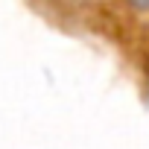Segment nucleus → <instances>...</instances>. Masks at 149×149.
<instances>
[{"instance_id":"1","label":"nucleus","mask_w":149,"mask_h":149,"mask_svg":"<svg viewBox=\"0 0 149 149\" xmlns=\"http://www.w3.org/2000/svg\"><path fill=\"white\" fill-rule=\"evenodd\" d=\"M126 6L134 15H149V0H126Z\"/></svg>"}]
</instances>
